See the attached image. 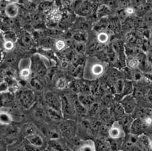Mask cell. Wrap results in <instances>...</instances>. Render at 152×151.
<instances>
[{
  "instance_id": "6da1fadb",
  "label": "cell",
  "mask_w": 152,
  "mask_h": 151,
  "mask_svg": "<svg viewBox=\"0 0 152 151\" xmlns=\"http://www.w3.org/2000/svg\"><path fill=\"white\" fill-rule=\"evenodd\" d=\"M105 68L100 60L95 56L88 57L86 60L83 70V78L86 80H95L103 76Z\"/></svg>"
},
{
  "instance_id": "7a4b0ae2",
  "label": "cell",
  "mask_w": 152,
  "mask_h": 151,
  "mask_svg": "<svg viewBox=\"0 0 152 151\" xmlns=\"http://www.w3.org/2000/svg\"><path fill=\"white\" fill-rule=\"evenodd\" d=\"M63 18V13L58 6L54 7L45 14V20L47 25L54 27L58 25Z\"/></svg>"
},
{
  "instance_id": "3957f363",
  "label": "cell",
  "mask_w": 152,
  "mask_h": 151,
  "mask_svg": "<svg viewBox=\"0 0 152 151\" xmlns=\"http://www.w3.org/2000/svg\"><path fill=\"white\" fill-rule=\"evenodd\" d=\"M19 76L22 80H28L32 75V61L30 58L21 59L18 64Z\"/></svg>"
},
{
  "instance_id": "277c9868",
  "label": "cell",
  "mask_w": 152,
  "mask_h": 151,
  "mask_svg": "<svg viewBox=\"0 0 152 151\" xmlns=\"http://www.w3.org/2000/svg\"><path fill=\"white\" fill-rule=\"evenodd\" d=\"M77 14L82 16H85L91 14L93 10V4L90 0H83V1L75 9Z\"/></svg>"
},
{
  "instance_id": "5b68a950",
  "label": "cell",
  "mask_w": 152,
  "mask_h": 151,
  "mask_svg": "<svg viewBox=\"0 0 152 151\" xmlns=\"http://www.w3.org/2000/svg\"><path fill=\"white\" fill-rule=\"evenodd\" d=\"M5 14L9 18H15L20 13L19 4L7 3L4 7Z\"/></svg>"
},
{
  "instance_id": "8992f818",
  "label": "cell",
  "mask_w": 152,
  "mask_h": 151,
  "mask_svg": "<svg viewBox=\"0 0 152 151\" xmlns=\"http://www.w3.org/2000/svg\"><path fill=\"white\" fill-rule=\"evenodd\" d=\"M54 0H41L37 5V9L44 14L54 7H56Z\"/></svg>"
},
{
  "instance_id": "52a82bcc",
  "label": "cell",
  "mask_w": 152,
  "mask_h": 151,
  "mask_svg": "<svg viewBox=\"0 0 152 151\" xmlns=\"http://www.w3.org/2000/svg\"><path fill=\"white\" fill-rule=\"evenodd\" d=\"M109 136L113 139H119L125 136L124 131L119 124V122H115L112 125L111 128L109 131Z\"/></svg>"
},
{
  "instance_id": "ba28073f",
  "label": "cell",
  "mask_w": 152,
  "mask_h": 151,
  "mask_svg": "<svg viewBox=\"0 0 152 151\" xmlns=\"http://www.w3.org/2000/svg\"><path fill=\"white\" fill-rule=\"evenodd\" d=\"M45 99L46 100L47 102H48L50 105L53 106H56L57 108L58 107H60V103L58 99L57 96L54 94L53 92H46L45 94Z\"/></svg>"
},
{
  "instance_id": "9c48e42d",
  "label": "cell",
  "mask_w": 152,
  "mask_h": 151,
  "mask_svg": "<svg viewBox=\"0 0 152 151\" xmlns=\"http://www.w3.org/2000/svg\"><path fill=\"white\" fill-rule=\"evenodd\" d=\"M27 140L34 147H40L43 144L42 139L37 134H30L27 136Z\"/></svg>"
},
{
  "instance_id": "30bf717a",
  "label": "cell",
  "mask_w": 152,
  "mask_h": 151,
  "mask_svg": "<svg viewBox=\"0 0 152 151\" xmlns=\"http://www.w3.org/2000/svg\"><path fill=\"white\" fill-rule=\"evenodd\" d=\"M13 121V118L8 112L1 110L0 112V124L1 125H9Z\"/></svg>"
},
{
  "instance_id": "8fae6325",
  "label": "cell",
  "mask_w": 152,
  "mask_h": 151,
  "mask_svg": "<svg viewBox=\"0 0 152 151\" xmlns=\"http://www.w3.org/2000/svg\"><path fill=\"white\" fill-rule=\"evenodd\" d=\"M79 151H96L95 143L92 140H88L80 146Z\"/></svg>"
},
{
  "instance_id": "7c38bea8",
  "label": "cell",
  "mask_w": 152,
  "mask_h": 151,
  "mask_svg": "<svg viewBox=\"0 0 152 151\" xmlns=\"http://www.w3.org/2000/svg\"><path fill=\"white\" fill-rule=\"evenodd\" d=\"M109 40L110 36L109 33L104 31H101L96 34V40L99 44H105L109 42Z\"/></svg>"
},
{
  "instance_id": "4fadbf2b",
  "label": "cell",
  "mask_w": 152,
  "mask_h": 151,
  "mask_svg": "<svg viewBox=\"0 0 152 151\" xmlns=\"http://www.w3.org/2000/svg\"><path fill=\"white\" fill-rule=\"evenodd\" d=\"M15 43L16 42L14 41L6 40V39L3 38V41H1V46L5 51L11 52L15 48Z\"/></svg>"
},
{
  "instance_id": "5bb4252c",
  "label": "cell",
  "mask_w": 152,
  "mask_h": 151,
  "mask_svg": "<svg viewBox=\"0 0 152 151\" xmlns=\"http://www.w3.org/2000/svg\"><path fill=\"white\" fill-rule=\"evenodd\" d=\"M54 46L57 51H62L66 48L67 42L66 40H64V39H56L54 42Z\"/></svg>"
},
{
  "instance_id": "9a60e30c",
  "label": "cell",
  "mask_w": 152,
  "mask_h": 151,
  "mask_svg": "<svg viewBox=\"0 0 152 151\" xmlns=\"http://www.w3.org/2000/svg\"><path fill=\"white\" fill-rule=\"evenodd\" d=\"M67 86V81L64 78H59L56 82V87L58 90H63Z\"/></svg>"
},
{
  "instance_id": "2e32d148",
  "label": "cell",
  "mask_w": 152,
  "mask_h": 151,
  "mask_svg": "<svg viewBox=\"0 0 152 151\" xmlns=\"http://www.w3.org/2000/svg\"><path fill=\"white\" fill-rule=\"evenodd\" d=\"M4 39H6V40H9L14 41L15 42H16L17 41V36L15 35L14 32H12V31H9V32H4L3 33V36H1Z\"/></svg>"
},
{
  "instance_id": "e0dca14e",
  "label": "cell",
  "mask_w": 152,
  "mask_h": 151,
  "mask_svg": "<svg viewBox=\"0 0 152 151\" xmlns=\"http://www.w3.org/2000/svg\"><path fill=\"white\" fill-rule=\"evenodd\" d=\"M127 64L131 68H137L140 64V62H139L138 59L135 57H131L127 60Z\"/></svg>"
},
{
  "instance_id": "ac0fdd59",
  "label": "cell",
  "mask_w": 152,
  "mask_h": 151,
  "mask_svg": "<svg viewBox=\"0 0 152 151\" xmlns=\"http://www.w3.org/2000/svg\"><path fill=\"white\" fill-rule=\"evenodd\" d=\"M32 37H31V36L27 34V33H26V34L22 36V37L21 38L22 43L23 44V45H26V46L30 45L32 41Z\"/></svg>"
},
{
  "instance_id": "d6986e66",
  "label": "cell",
  "mask_w": 152,
  "mask_h": 151,
  "mask_svg": "<svg viewBox=\"0 0 152 151\" xmlns=\"http://www.w3.org/2000/svg\"><path fill=\"white\" fill-rule=\"evenodd\" d=\"M75 0H61V4L65 7H69L72 6Z\"/></svg>"
},
{
  "instance_id": "ffe728a7",
  "label": "cell",
  "mask_w": 152,
  "mask_h": 151,
  "mask_svg": "<svg viewBox=\"0 0 152 151\" xmlns=\"http://www.w3.org/2000/svg\"><path fill=\"white\" fill-rule=\"evenodd\" d=\"M145 3H147V0H132V4L137 7Z\"/></svg>"
},
{
  "instance_id": "44dd1931",
  "label": "cell",
  "mask_w": 152,
  "mask_h": 151,
  "mask_svg": "<svg viewBox=\"0 0 152 151\" xmlns=\"http://www.w3.org/2000/svg\"><path fill=\"white\" fill-rule=\"evenodd\" d=\"M145 122L146 124H151L152 123V118H150V117H148L145 119Z\"/></svg>"
},
{
  "instance_id": "7402d4cb",
  "label": "cell",
  "mask_w": 152,
  "mask_h": 151,
  "mask_svg": "<svg viewBox=\"0 0 152 151\" xmlns=\"http://www.w3.org/2000/svg\"><path fill=\"white\" fill-rule=\"evenodd\" d=\"M8 3H15V4H19L20 0H7Z\"/></svg>"
},
{
  "instance_id": "603a6c76",
  "label": "cell",
  "mask_w": 152,
  "mask_h": 151,
  "mask_svg": "<svg viewBox=\"0 0 152 151\" xmlns=\"http://www.w3.org/2000/svg\"><path fill=\"white\" fill-rule=\"evenodd\" d=\"M149 148H150V150L152 151V141L149 144Z\"/></svg>"
},
{
  "instance_id": "cb8c5ba5",
  "label": "cell",
  "mask_w": 152,
  "mask_h": 151,
  "mask_svg": "<svg viewBox=\"0 0 152 151\" xmlns=\"http://www.w3.org/2000/svg\"><path fill=\"white\" fill-rule=\"evenodd\" d=\"M147 1L149 2V3H150V2H152V0H147Z\"/></svg>"
}]
</instances>
